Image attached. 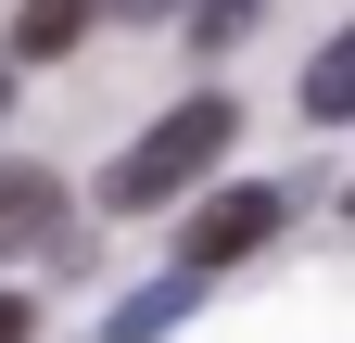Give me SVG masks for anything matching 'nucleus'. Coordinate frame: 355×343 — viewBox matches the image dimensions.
<instances>
[{"label":"nucleus","mask_w":355,"mask_h":343,"mask_svg":"<svg viewBox=\"0 0 355 343\" xmlns=\"http://www.w3.org/2000/svg\"><path fill=\"white\" fill-rule=\"evenodd\" d=\"M26 331H38V318H26V292H0V343H26Z\"/></svg>","instance_id":"6e6552de"},{"label":"nucleus","mask_w":355,"mask_h":343,"mask_svg":"<svg viewBox=\"0 0 355 343\" xmlns=\"http://www.w3.org/2000/svg\"><path fill=\"white\" fill-rule=\"evenodd\" d=\"M114 13H140V26H165V13H191V0H114Z\"/></svg>","instance_id":"1a4fd4ad"},{"label":"nucleus","mask_w":355,"mask_h":343,"mask_svg":"<svg viewBox=\"0 0 355 343\" xmlns=\"http://www.w3.org/2000/svg\"><path fill=\"white\" fill-rule=\"evenodd\" d=\"M0 127H13V51H0Z\"/></svg>","instance_id":"9d476101"},{"label":"nucleus","mask_w":355,"mask_h":343,"mask_svg":"<svg viewBox=\"0 0 355 343\" xmlns=\"http://www.w3.org/2000/svg\"><path fill=\"white\" fill-rule=\"evenodd\" d=\"M304 115H318V127H355V26L304 64Z\"/></svg>","instance_id":"423d86ee"},{"label":"nucleus","mask_w":355,"mask_h":343,"mask_svg":"<svg viewBox=\"0 0 355 343\" xmlns=\"http://www.w3.org/2000/svg\"><path fill=\"white\" fill-rule=\"evenodd\" d=\"M89 26H102V0H26L13 13V64H64Z\"/></svg>","instance_id":"39448f33"},{"label":"nucleus","mask_w":355,"mask_h":343,"mask_svg":"<svg viewBox=\"0 0 355 343\" xmlns=\"http://www.w3.org/2000/svg\"><path fill=\"white\" fill-rule=\"evenodd\" d=\"M51 217H64V178H51V165H0V254H38Z\"/></svg>","instance_id":"20e7f679"},{"label":"nucleus","mask_w":355,"mask_h":343,"mask_svg":"<svg viewBox=\"0 0 355 343\" xmlns=\"http://www.w3.org/2000/svg\"><path fill=\"white\" fill-rule=\"evenodd\" d=\"M254 13H266V0H191V13H178V26H191L203 51H229V38H254Z\"/></svg>","instance_id":"0eeeda50"},{"label":"nucleus","mask_w":355,"mask_h":343,"mask_svg":"<svg viewBox=\"0 0 355 343\" xmlns=\"http://www.w3.org/2000/svg\"><path fill=\"white\" fill-rule=\"evenodd\" d=\"M191 306H203V267H165V280H140V292H127V306L102 318V343H165Z\"/></svg>","instance_id":"7ed1b4c3"},{"label":"nucleus","mask_w":355,"mask_h":343,"mask_svg":"<svg viewBox=\"0 0 355 343\" xmlns=\"http://www.w3.org/2000/svg\"><path fill=\"white\" fill-rule=\"evenodd\" d=\"M343 203H355V191H343Z\"/></svg>","instance_id":"9b49d317"},{"label":"nucleus","mask_w":355,"mask_h":343,"mask_svg":"<svg viewBox=\"0 0 355 343\" xmlns=\"http://www.w3.org/2000/svg\"><path fill=\"white\" fill-rule=\"evenodd\" d=\"M229 127H241V102H229V90H191L178 115H153L140 140L114 153V178H102V203H114V217H153V203H178V191H203V178H216V153H229Z\"/></svg>","instance_id":"f257e3e1"},{"label":"nucleus","mask_w":355,"mask_h":343,"mask_svg":"<svg viewBox=\"0 0 355 343\" xmlns=\"http://www.w3.org/2000/svg\"><path fill=\"white\" fill-rule=\"evenodd\" d=\"M279 217H292V203L266 191V178L203 191V203H191V229H178V267H203V280H216V267H241V254H266V229H279Z\"/></svg>","instance_id":"f03ea898"}]
</instances>
